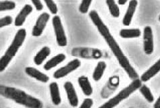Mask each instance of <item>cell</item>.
Masks as SVG:
<instances>
[{
  "label": "cell",
  "instance_id": "cell-18",
  "mask_svg": "<svg viewBox=\"0 0 160 108\" xmlns=\"http://www.w3.org/2000/svg\"><path fill=\"white\" fill-rule=\"evenodd\" d=\"M51 52V51L49 47H43L34 57V64L37 66H40L42 64V63L47 59L48 56L50 55Z\"/></svg>",
  "mask_w": 160,
  "mask_h": 108
},
{
  "label": "cell",
  "instance_id": "cell-16",
  "mask_svg": "<svg viewBox=\"0 0 160 108\" xmlns=\"http://www.w3.org/2000/svg\"><path fill=\"white\" fill-rule=\"evenodd\" d=\"M50 94L51 97V101L55 105H59L61 103V98L60 91L59 89V85L56 82H52L49 84Z\"/></svg>",
  "mask_w": 160,
  "mask_h": 108
},
{
  "label": "cell",
  "instance_id": "cell-2",
  "mask_svg": "<svg viewBox=\"0 0 160 108\" xmlns=\"http://www.w3.org/2000/svg\"><path fill=\"white\" fill-rule=\"evenodd\" d=\"M0 94L2 97L28 108H42L43 107L42 102L38 98L31 96L22 90L15 87L1 85Z\"/></svg>",
  "mask_w": 160,
  "mask_h": 108
},
{
  "label": "cell",
  "instance_id": "cell-12",
  "mask_svg": "<svg viewBox=\"0 0 160 108\" xmlns=\"http://www.w3.org/2000/svg\"><path fill=\"white\" fill-rule=\"evenodd\" d=\"M138 5V2L137 0H132L128 3L127 12L122 19V24L125 26H128L131 24V22L135 14L137 6Z\"/></svg>",
  "mask_w": 160,
  "mask_h": 108
},
{
  "label": "cell",
  "instance_id": "cell-23",
  "mask_svg": "<svg viewBox=\"0 0 160 108\" xmlns=\"http://www.w3.org/2000/svg\"><path fill=\"white\" fill-rule=\"evenodd\" d=\"M16 3L12 1H1L0 2V11L12 10L16 8Z\"/></svg>",
  "mask_w": 160,
  "mask_h": 108
},
{
  "label": "cell",
  "instance_id": "cell-30",
  "mask_svg": "<svg viewBox=\"0 0 160 108\" xmlns=\"http://www.w3.org/2000/svg\"><path fill=\"white\" fill-rule=\"evenodd\" d=\"M127 0H118V3L119 5H124V4L127 3Z\"/></svg>",
  "mask_w": 160,
  "mask_h": 108
},
{
  "label": "cell",
  "instance_id": "cell-24",
  "mask_svg": "<svg viewBox=\"0 0 160 108\" xmlns=\"http://www.w3.org/2000/svg\"><path fill=\"white\" fill-rule=\"evenodd\" d=\"M44 2L45 3L46 6H47L52 14L56 16L57 13L58 12V8H57V6L55 2L52 1V0H44Z\"/></svg>",
  "mask_w": 160,
  "mask_h": 108
},
{
  "label": "cell",
  "instance_id": "cell-25",
  "mask_svg": "<svg viewBox=\"0 0 160 108\" xmlns=\"http://www.w3.org/2000/svg\"><path fill=\"white\" fill-rule=\"evenodd\" d=\"M92 3L91 0H83L79 7V10L82 14H87Z\"/></svg>",
  "mask_w": 160,
  "mask_h": 108
},
{
  "label": "cell",
  "instance_id": "cell-33",
  "mask_svg": "<svg viewBox=\"0 0 160 108\" xmlns=\"http://www.w3.org/2000/svg\"><path fill=\"white\" fill-rule=\"evenodd\" d=\"M8 108H10V107H8Z\"/></svg>",
  "mask_w": 160,
  "mask_h": 108
},
{
  "label": "cell",
  "instance_id": "cell-1",
  "mask_svg": "<svg viewBox=\"0 0 160 108\" xmlns=\"http://www.w3.org/2000/svg\"><path fill=\"white\" fill-rule=\"evenodd\" d=\"M89 16L92 20L93 24L96 26L100 34L104 39L110 50L112 51L114 56L116 57L120 66L125 71V73L128 74V77L132 80L138 79L139 74H137L134 68L132 66L127 56L124 54L118 43L115 40L112 35L111 34L108 26L104 24L103 20H102L98 13L97 12V11L92 10L89 14Z\"/></svg>",
  "mask_w": 160,
  "mask_h": 108
},
{
  "label": "cell",
  "instance_id": "cell-19",
  "mask_svg": "<svg viewBox=\"0 0 160 108\" xmlns=\"http://www.w3.org/2000/svg\"><path fill=\"white\" fill-rule=\"evenodd\" d=\"M121 37L123 39H132L139 37L141 35V31L139 29H124L120 30L119 33Z\"/></svg>",
  "mask_w": 160,
  "mask_h": 108
},
{
  "label": "cell",
  "instance_id": "cell-15",
  "mask_svg": "<svg viewBox=\"0 0 160 108\" xmlns=\"http://www.w3.org/2000/svg\"><path fill=\"white\" fill-rule=\"evenodd\" d=\"M78 82L79 87H81L82 92L86 96L89 97L92 95V94L93 93V89L92 87L90 80H89V78L87 77V76H79L78 79Z\"/></svg>",
  "mask_w": 160,
  "mask_h": 108
},
{
  "label": "cell",
  "instance_id": "cell-11",
  "mask_svg": "<svg viewBox=\"0 0 160 108\" xmlns=\"http://www.w3.org/2000/svg\"><path fill=\"white\" fill-rule=\"evenodd\" d=\"M33 8L30 4H26L22 8L15 19L14 24L16 26H22L25 22L26 18H27L31 13L32 12Z\"/></svg>",
  "mask_w": 160,
  "mask_h": 108
},
{
  "label": "cell",
  "instance_id": "cell-7",
  "mask_svg": "<svg viewBox=\"0 0 160 108\" xmlns=\"http://www.w3.org/2000/svg\"><path fill=\"white\" fill-rule=\"evenodd\" d=\"M80 66H81V61L76 58V59L72 60L65 66L56 70L53 74V77L55 79L64 78L69 74L72 73V72L76 70Z\"/></svg>",
  "mask_w": 160,
  "mask_h": 108
},
{
  "label": "cell",
  "instance_id": "cell-3",
  "mask_svg": "<svg viewBox=\"0 0 160 108\" xmlns=\"http://www.w3.org/2000/svg\"><path fill=\"white\" fill-rule=\"evenodd\" d=\"M26 37V30L24 29H20L17 31L15 37L13 39L10 46L8 47V49L3 56L0 60V70L2 73L6 70L9 64L11 62L19 49L23 45Z\"/></svg>",
  "mask_w": 160,
  "mask_h": 108
},
{
  "label": "cell",
  "instance_id": "cell-14",
  "mask_svg": "<svg viewBox=\"0 0 160 108\" xmlns=\"http://www.w3.org/2000/svg\"><path fill=\"white\" fill-rule=\"evenodd\" d=\"M160 72V58L151 66L148 70H147L145 73L141 76L140 80L142 82H148V80L152 79L153 77Z\"/></svg>",
  "mask_w": 160,
  "mask_h": 108
},
{
  "label": "cell",
  "instance_id": "cell-31",
  "mask_svg": "<svg viewBox=\"0 0 160 108\" xmlns=\"http://www.w3.org/2000/svg\"><path fill=\"white\" fill-rule=\"evenodd\" d=\"M159 21L160 22V15H159Z\"/></svg>",
  "mask_w": 160,
  "mask_h": 108
},
{
  "label": "cell",
  "instance_id": "cell-32",
  "mask_svg": "<svg viewBox=\"0 0 160 108\" xmlns=\"http://www.w3.org/2000/svg\"><path fill=\"white\" fill-rule=\"evenodd\" d=\"M129 108H132V107H129Z\"/></svg>",
  "mask_w": 160,
  "mask_h": 108
},
{
  "label": "cell",
  "instance_id": "cell-28",
  "mask_svg": "<svg viewBox=\"0 0 160 108\" xmlns=\"http://www.w3.org/2000/svg\"><path fill=\"white\" fill-rule=\"evenodd\" d=\"M32 3L38 11H41L43 9L42 3L41 1H39V0H32Z\"/></svg>",
  "mask_w": 160,
  "mask_h": 108
},
{
  "label": "cell",
  "instance_id": "cell-6",
  "mask_svg": "<svg viewBox=\"0 0 160 108\" xmlns=\"http://www.w3.org/2000/svg\"><path fill=\"white\" fill-rule=\"evenodd\" d=\"M52 22L57 45L60 47H65L68 45V39H67L63 26L62 24L61 18L57 15L55 16L52 18Z\"/></svg>",
  "mask_w": 160,
  "mask_h": 108
},
{
  "label": "cell",
  "instance_id": "cell-4",
  "mask_svg": "<svg viewBox=\"0 0 160 108\" xmlns=\"http://www.w3.org/2000/svg\"><path fill=\"white\" fill-rule=\"evenodd\" d=\"M142 85V81L140 79H136L132 80V82L128 85V86L124 88L121 90L117 95H115L112 98L104 103V104L100 105L98 108H114L117 106L122 101L126 100L129 97L132 93L136 91L137 90L139 89Z\"/></svg>",
  "mask_w": 160,
  "mask_h": 108
},
{
  "label": "cell",
  "instance_id": "cell-22",
  "mask_svg": "<svg viewBox=\"0 0 160 108\" xmlns=\"http://www.w3.org/2000/svg\"><path fill=\"white\" fill-rule=\"evenodd\" d=\"M139 91L142 94L145 100L149 103H153L154 101V97L150 89L145 84H142L139 88Z\"/></svg>",
  "mask_w": 160,
  "mask_h": 108
},
{
  "label": "cell",
  "instance_id": "cell-10",
  "mask_svg": "<svg viewBox=\"0 0 160 108\" xmlns=\"http://www.w3.org/2000/svg\"><path fill=\"white\" fill-rule=\"evenodd\" d=\"M64 89L69 104L73 107H78L79 104V100L76 91H75L72 83L70 81H67L64 84Z\"/></svg>",
  "mask_w": 160,
  "mask_h": 108
},
{
  "label": "cell",
  "instance_id": "cell-21",
  "mask_svg": "<svg viewBox=\"0 0 160 108\" xmlns=\"http://www.w3.org/2000/svg\"><path fill=\"white\" fill-rule=\"evenodd\" d=\"M106 3V5L108 6L109 12L112 16L114 18H118L120 16V9L115 1L107 0Z\"/></svg>",
  "mask_w": 160,
  "mask_h": 108
},
{
  "label": "cell",
  "instance_id": "cell-9",
  "mask_svg": "<svg viewBox=\"0 0 160 108\" xmlns=\"http://www.w3.org/2000/svg\"><path fill=\"white\" fill-rule=\"evenodd\" d=\"M143 49L147 55H151L153 52L154 43L152 27L146 26L143 30Z\"/></svg>",
  "mask_w": 160,
  "mask_h": 108
},
{
  "label": "cell",
  "instance_id": "cell-29",
  "mask_svg": "<svg viewBox=\"0 0 160 108\" xmlns=\"http://www.w3.org/2000/svg\"><path fill=\"white\" fill-rule=\"evenodd\" d=\"M153 108H160V95L158 97L157 101L155 102L153 105Z\"/></svg>",
  "mask_w": 160,
  "mask_h": 108
},
{
  "label": "cell",
  "instance_id": "cell-26",
  "mask_svg": "<svg viewBox=\"0 0 160 108\" xmlns=\"http://www.w3.org/2000/svg\"><path fill=\"white\" fill-rule=\"evenodd\" d=\"M13 18L11 16H6L0 19V28L7 26L12 24Z\"/></svg>",
  "mask_w": 160,
  "mask_h": 108
},
{
  "label": "cell",
  "instance_id": "cell-20",
  "mask_svg": "<svg viewBox=\"0 0 160 108\" xmlns=\"http://www.w3.org/2000/svg\"><path fill=\"white\" fill-rule=\"evenodd\" d=\"M106 69V64L104 61H100L98 62L94 73L92 74V77L94 80L99 81L103 76L104 71Z\"/></svg>",
  "mask_w": 160,
  "mask_h": 108
},
{
  "label": "cell",
  "instance_id": "cell-5",
  "mask_svg": "<svg viewBox=\"0 0 160 108\" xmlns=\"http://www.w3.org/2000/svg\"><path fill=\"white\" fill-rule=\"evenodd\" d=\"M72 56L85 59H100L103 57V52L99 49L80 47L72 49Z\"/></svg>",
  "mask_w": 160,
  "mask_h": 108
},
{
  "label": "cell",
  "instance_id": "cell-27",
  "mask_svg": "<svg viewBox=\"0 0 160 108\" xmlns=\"http://www.w3.org/2000/svg\"><path fill=\"white\" fill-rule=\"evenodd\" d=\"M93 104H94V101H93L92 99L86 98L83 100L82 105H80L79 108H91Z\"/></svg>",
  "mask_w": 160,
  "mask_h": 108
},
{
  "label": "cell",
  "instance_id": "cell-17",
  "mask_svg": "<svg viewBox=\"0 0 160 108\" xmlns=\"http://www.w3.org/2000/svg\"><path fill=\"white\" fill-rule=\"evenodd\" d=\"M65 59L66 56L64 53L57 54V55L52 57L51 59H50L48 61H47V62L43 66L44 69L47 71L50 70L52 68H55L57 66L60 64L61 63L63 62Z\"/></svg>",
  "mask_w": 160,
  "mask_h": 108
},
{
  "label": "cell",
  "instance_id": "cell-13",
  "mask_svg": "<svg viewBox=\"0 0 160 108\" xmlns=\"http://www.w3.org/2000/svg\"><path fill=\"white\" fill-rule=\"evenodd\" d=\"M25 73L30 77L36 79L40 82L46 83L49 80V77L47 74L33 67H26L25 68Z\"/></svg>",
  "mask_w": 160,
  "mask_h": 108
},
{
  "label": "cell",
  "instance_id": "cell-8",
  "mask_svg": "<svg viewBox=\"0 0 160 108\" xmlns=\"http://www.w3.org/2000/svg\"><path fill=\"white\" fill-rule=\"evenodd\" d=\"M50 19V14L47 12H43L38 16L36 23L32 28V35L34 37H40L42 35L44 29L46 28L47 22Z\"/></svg>",
  "mask_w": 160,
  "mask_h": 108
}]
</instances>
